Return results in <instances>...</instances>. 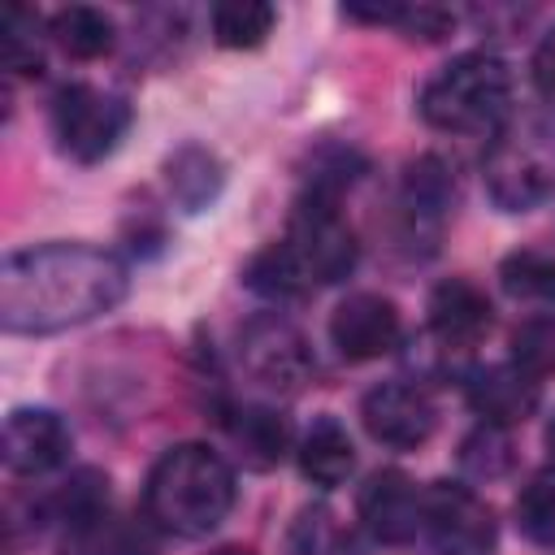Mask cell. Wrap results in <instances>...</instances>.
<instances>
[{"label":"cell","instance_id":"7402d4cb","mask_svg":"<svg viewBox=\"0 0 555 555\" xmlns=\"http://www.w3.org/2000/svg\"><path fill=\"white\" fill-rule=\"evenodd\" d=\"M499 282L512 299H529V304H551L555 308V256L520 247L512 256H503L499 264Z\"/></svg>","mask_w":555,"mask_h":555},{"label":"cell","instance_id":"d6986e66","mask_svg":"<svg viewBox=\"0 0 555 555\" xmlns=\"http://www.w3.org/2000/svg\"><path fill=\"white\" fill-rule=\"evenodd\" d=\"M273 22H278V9L264 4V0H221L208 13L217 48H230V52L260 48L273 35Z\"/></svg>","mask_w":555,"mask_h":555},{"label":"cell","instance_id":"9c48e42d","mask_svg":"<svg viewBox=\"0 0 555 555\" xmlns=\"http://www.w3.org/2000/svg\"><path fill=\"white\" fill-rule=\"evenodd\" d=\"M360 421L369 429L373 442L395 447V451H416L429 442L438 412L429 403V395L412 382H382L364 395L360 403Z\"/></svg>","mask_w":555,"mask_h":555},{"label":"cell","instance_id":"d4e9b609","mask_svg":"<svg viewBox=\"0 0 555 555\" xmlns=\"http://www.w3.org/2000/svg\"><path fill=\"white\" fill-rule=\"evenodd\" d=\"M460 464L473 473V477H503L512 468V442H507V429L499 425H481L477 434L464 438L460 447Z\"/></svg>","mask_w":555,"mask_h":555},{"label":"cell","instance_id":"f546056e","mask_svg":"<svg viewBox=\"0 0 555 555\" xmlns=\"http://www.w3.org/2000/svg\"><path fill=\"white\" fill-rule=\"evenodd\" d=\"M217 555H251V551H238V546H225V551H217Z\"/></svg>","mask_w":555,"mask_h":555},{"label":"cell","instance_id":"2e32d148","mask_svg":"<svg viewBox=\"0 0 555 555\" xmlns=\"http://www.w3.org/2000/svg\"><path fill=\"white\" fill-rule=\"evenodd\" d=\"M165 186L182 212H204L225 186V165L217 160V152L186 143L165 160Z\"/></svg>","mask_w":555,"mask_h":555},{"label":"cell","instance_id":"52a82bcc","mask_svg":"<svg viewBox=\"0 0 555 555\" xmlns=\"http://www.w3.org/2000/svg\"><path fill=\"white\" fill-rule=\"evenodd\" d=\"M425 533L442 555H486L494 546V512L464 481H434L425 490Z\"/></svg>","mask_w":555,"mask_h":555},{"label":"cell","instance_id":"8fae6325","mask_svg":"<svg viewBox=\"0 0 555 555\" xmlns=\"http://www.w3.org/2000/svg\"><path fill=\"white\" fill-rule=\"evenodd\" d=\"M0 455H4L9 473H17V477L52 473L69 455V429L52 408H13L4 416Z\"/></svg>","mask_w":555,"mask_h":555},{"label":"cell","instance_id":"3957f363","mask_svg":"<svg viewBox=\"0 0 555 555\" xmlns=\"http://www.w3.org/2000/svg\"><path fill=\"white\" fill-rule=\"evenodd\" d=\"M512 104V69L494 52H464L421 87V117L447 134H481Z\"/></svg>","mask_w":555,"mask_h":555},{"label":"cell","instance_id":"83f0119b","mask_svg":"<svg viewBox=\"0 0 555 555\" xmlns=\"http://www.w3.org/2000/svg\"><path fill=\"white\" fill-rule=\"evenodd\" d=\"M529 74H533V87H538L542 95H555V26L538 39L533 61H529Z\"/></svg>","mask_w":555,"mask_h":555},{"label":"cell","instance_id":"ba28073f","mask_svg":"<svg viewBox=\"0 0 555 555\" xmlns=\"http://www.w3.org/2000/svg\"><path fill=\"white\" fill-rule=\"evenodd\" d=\"M238 356H243V369L256 382H264L269 390H299L308 382V373L317 369L304 334L282 317L247 321V330L238 338Z\"/></svg>","mask_w":555,"mask_h":555},{"label":"cell","instance_id":"5b68a950","mask_svg":"<svg viewBox=\"0 0 555 555\" xmlns=\"http://www.w3.org/2000/svg\"><path fill=\"white\" fill-rule=\"evenodd\" d=\"M282 243L295 256V264L304 269L308 286L343 282L360 260V243H356V230L347 225V217L338 208V195L321 191V186L304 191V199L291 212Z\"/></svg>","mask_w":555,"mask_h":555},{"label":"cell","instance_id":"8992f818","mask_svg":"<svg viewBox=\"0 0 555 555\" xmlns=\"http://www.w3.org/2000/svg\"><path fill=\"white\" fill-rule=\"evenodd\" d=\"M126 126H130V104L100 87L69 82L52 95V139L69 160L82 165L104 160L121 143Z\"/></svg>","mask_w":555,"mask_h":555},{"label":"cell","instance_id":"f1b7e54d","mask_svg":"<svg viewBox=\"0 0 555 555\" xmlns=\"http://www.w3.org/2000/svg\"><path fill=\"white\" fill-rule=\"evenodd\" d=\"M546 447H551V455H555V416H551V425H546Z\"/></svg>","mask_w":555,"mask_h":555},{"label":"cell","instance_id":"cb8c5ba5","mask_svg":"<svg viewBox=\"0 0 555 555\" xmlns=\"http://www.w3.org/2000/svg\"><path fill=\"white\" fill-rule=\"evenodd\" d=\"M512 360L520 369H529L533 377L551 373L555 369V312H542V317H529L516 325L512 334Z\"/></svg>","mask_w":555,"mask_h":555},{"label":"cell","instance_id":"ffe728a7","mask_svg":"<svg viewBox=\"0 0 555 555\" xmlns=\"http://www.w3.org/2000/svg\"><path fill=\"white\" fill-rule=\"evenodd\" d=\"M403 204L416 221L425 217H442L455 204V169L438 156H421L408 165L403 173Z\"/></svg>","mask_w":555,"mask_h":555},{"label":"cell","instance_id":"44dd1931","mask_svg":"<svg viewBox=\"0 0 555 555\" xmlns=\"http://www.w3.org/2000/svg\"><path fill=\"white\" fill-rule=\"evenodd\" d=\"M243 282H247L251 291L269 295V299H299V295L312 291L308 278H304V269H299L295 256L286 251V243H269L264 251H256V256L247 260V269H243Z\"/></svg>","mask_w":555,"mask_h":555},{"label":"cell","instance_id":"ac0fdd59","mask_svg":"<svg viewBox=\"0 0 555 555\" xmlns=\"http://www.w3.org/2000/svg\"><path fill=\"white\" fill-rule=\"evenodd\" d=\"M48 30H52L56 48L74 61H100L104 52H113V39H117L113 17L91 4H69V9L52 13Z\"/></svg>","mask_w":555,"mask_h":555},{"label":"cell","instance_id":"7c38bea8","mask_svg":"<svg viewBox=\"0 0 555 555\" xmlns=\"http://www.w3.org/2000/svg\"><path fill=\"white\" fill-rule=\"evenodd\" d=\"M360 520L377 542H408L416 538V529H425V490L412 486L408 473L399 468H382L364 481L360 499Z\"/></svg>","mask_w":555,"mask_h":555},{"label":"cell","instance_id":"4316f807","mask_svg":"<svg viewBox=\"0 0 555 555\" xmlns=\"http://www.w3.org/2000/svg\"><path fill=\"white\" fill-rule=\"evenodd\" d=\"M338 551V529L330 525L325 512H308L295 529V555H334Z\"/></svg>","mask_w":555,"mask_h":555},{"label":"cell","instance_id":"484cf974","mask_svg":"<svg viewBox=\"0 0 555 555\" xmlns=\"http://www.w3.org/2000/svg\"><path fill=\"white\" fill-rule=\"evenodd\" d=\"M56 507H61L65 525H95L108 507V481L100 473L82 468L74 481H65V490L56 494Z\"/></svg>","mask_w":555,"mask_h":555},{"label":"cell","instance_id":"603a6c76","mask_svg":"<svg viewBox=\"0 0 555 555\" xmlns=\"http://www.w3.org/2000/svg\"><path fill=\"white\" fill-rule=\"evenodd\" d=\"M516 525L529 542L555 546V468L529 477V486L516 494Z\"/></svg>","mask_w":555,"mask_h":555},{"label":"cell","instance_id":"9a60e30c","mask_svg":"<svg viewBox=\"0 0 555 555\" xmlns=\"http://www.w3.org/2000/svg\"><path fill=\"white\" fill-rule=\"evenodd\" d=\"M295 455H299V473H304L312 486H321V490L343 486V481L351 477V468H356L351 434H347L343 421H334V416H317V421L304 429Z\"/></svg>","mask_w":555,"mask_h":555},{"label":"cell","instance_id":"7a4b0ae2","mask_svg":"<svg viewBox=\"0 0 555 555\" xmlns=\"http://www.w3.org/2000/svg\"><path fill=\"white\" fill-rule=\"evenodd\" d=\"M238 499L234 468L204 442L169 447L143 486V512L160 533L173 538H204L212 533Z\"/></svg>","mask_w":555,"mask_h":555},{"label":"cell","instance_id":"e0dca14e","mask_svg":"<svg viewBox=\"0 0 555 555\" xmlns=\"http://www.w3.org/2000/svg\"><path fill=\"white\" fill-rule=\"evenodd\" d=\"M230 442L238 447L243 464L251 468H273L286 447H291V425L282 412H269V408H243L230 416Z\"/></svg>","mask_w":555,"mask_h":555},{"label":"cell","instance_id":"30bf717a","mask_svg":"<svg viewBox=\"0 0 555 555\" xmlns=\"http://www.w3.org/2000/svg\"><path fill=\"white\" fill-rule=\"evenodd\" d=\"M399 330H403L399 308L386 295H373V291H356L330 312V343L351 364L382 360L386 351H395Z\"/></svg>","mask_w":555,"mask_h":555},{"label":"cell","instance_id":"4fadbf2b","mask_svg":"<svg viewBox=\"0 0 555 555\" xmlns=\"http://www.w3.org/2000/svg\"><path fill=\"white\" fill-rule=\"evenodd\" d=\"M494 325V308L486 299V291L468 278H447L434 286L429 295V330L442 347L451 351H468L477 347Z\"/></svg>","mask_w":555,"mask_h":555},{"label":"cell","instance_id":"277c9868","mask_svg":"<svg viewBox=\"0 0 555 555\" xmlns=\"http://www.w3.org/2000/svg\"><path fill=\"white\" fill-rule=\"evenodd\" d=\"M555 191V130L516 121L486 152V195L503 212H529Z\"/></svg>","mask_w":555,"mask_h":555},{"label":"cell","instance_id":"5bb4252c","mask_svg":"<svg viewBox=\"0 0 555 555\" xmlns=\"http://www.w3.org/2000/svg\"><path fill=\"white\" fill-rule=\"evenodd\" d=\"M538 399H542L538 377L529 369H520L516 360L477 369L468 377V403H473V412L486 425H499V429H512V425L529 421L533 408H538Z\"/></svg>","mask_w":555,"mask_h":555},{"label":"cell","instance_id":"6da1fadb","mask_svg":"<svg viewBox=\"0 0 555 555\" xmlns=\"http://www.w3.org/2000/svg\"><path fill=\"white\" fill-rule=\"evenodd\" d=\"M130 291L126 264L91 243H39L0 264V325L9 334H56L113 312Z\"/></svg>","mask_w":555,"mask_h":555}]
</instances>
